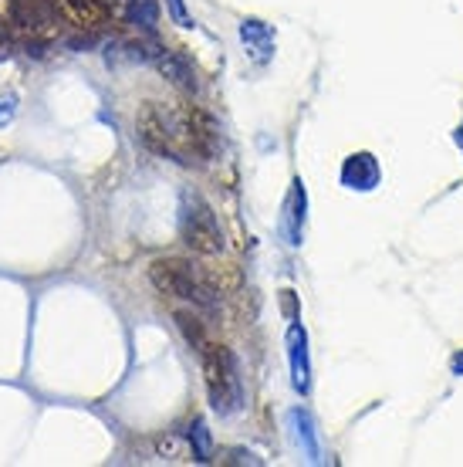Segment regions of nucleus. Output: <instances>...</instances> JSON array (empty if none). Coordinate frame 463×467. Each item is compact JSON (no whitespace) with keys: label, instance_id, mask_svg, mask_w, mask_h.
<instances>
[{"label":"nucleus","instance_id":"1","mask_svg":"<svg viewBox=\"0 0 463 467\" xmlns=\"http://www.w3.org/2000/svg\"><path fill=\"white\" fill-rule=\"evenodd\" d=\"M136 136L149 152L176 163H203L217 152V126L197 106L142 102L136 116Z\"/></svg>","mask_w":463,"mask_h":467},{"label":"nucleus","instance_id":"2","mask_svg":"<svg viewBox=\"0 0 463 467\" xmlns=\"http://www.w3.org/2000/svg\"><path fill=\"white\" fill-rule=\"evenodd\" d=\"M149 281L159 295L190 302V305H197V308H213L217 298H221V295L207 285L203 268H197V265L186 261V257H159V261H152Z\"/></svg>","mask_w":463,"mask_h":467},{"label":"nucleus","instance_id":"3","mask_svg":"<svg viewBox=\"0 0 463 467\" xmlns=\"http://www.w3.org/2000/svg\"><path fill=\"white\" fill-rule=\"evenodd\" d=\"M197 356H200V366H203V379H207V393L213 410L221 417L237 413L243 403V389H241V373H237V359L231 356V349L210 339Z\"/></svg>","mask_w":463,"mask_h":467},{"label":"nucleus","instance_id":"4","mask_svg":"<svg viewBox=\"0 0 463 467\" xmlns=\"http://www.w3.org/2000/svg\"><path fill=\"white\" fill-rule=\"evenodd\" d=\"M180 237L193 254L213 257L223 251V231L217 213L200 193H183V207H180Z\"/></svg>","mask_w":463,"mask_h":467},{"label":"nucleus","instance_id":"5","mask_svg":"<svg viewBox=\"0 0 463 467\" xmlns=\"http://www.w3.org/2000/svg\"><path fill=\"white\" fill-rule=\"evenodd\" d=\"M7 14L21 31L37 41L58 35V0H7Z\"/></svg>","mask_w":463,"mask_h":467},{"label":"nucleus","instance_id":"6","mask_svg":"<svg viewBox=\"0 0 463 467\" xmlns=\"http://www.w3.org/2000/svg\"><path fill=\"white\" fill-rule=\"evenodd\" d=\"M61 17L81 31H92L112 17V0H58Z\"/></svg>","mask_w":463,"mask_h":467},{"label":"nucleus","instance_id":"7","mask_svg":"<svg viewBox=\"0 0 463 467\" xmlns=\"http://www.w3.org/2000/svg\"><path fill=\"white\" fill-rule=\"evenodd\" d=\"M288 362H291V383L298 393H308L312 386V366H308V336L304 328L294 322L288 328Z\"/></svg>","mask_w":463,"mask_h":467},{"label":"nucleus","instance_id":"8","mask_svg":"<svg viewBox=\"0 0 463 467\" xmlns=\"http://www.w3.org/2000/svg\"><path fill=\"white\" fill-rule=\"evenodd\" d=\"M379 176H383V170H379V160L372 152H352L345 166H342V183L348 190H362L365 193V190L379 183Z\"/></svg>","mask_w":463,"mask_h":467},{"label":"nucleus","instance_id":"9","mask_svg":"<svg viewBox=\"0 0 463 467\" xmlns=\"http://www.w3.org/2000/svg\"><path fill=\"white\" fill-rule=\"evenodd\" d=\"M288 427H291L294 444L302 447V454L308 457L312 464H318V461H322V441H318V427H314L312 413H308V410H291Z\"/></svg>","mask_w":463,"mask_h":467},{"label":"nucleus","instance_id":"10","mask_svg":"<svg viewBox=\"0 0 463 467\" xmlns=\"http://www.w3.org/2000/svg\"><path fill=\"white\" fill-rule=\"evenodd\" d=\"M304 187L302 180H294V187H291V197L288 203H284V217H281V234H284V241H288L291 247L302 244L304 237Z\"/></svg>","mask_w":463,"mask_h":467},{"label":"nucleus","instance_id":"11","mask_svg":"<svg viewBox=\"0 0 463 467\" xmlns=\"http://www.w3.org/2000/svg\"><path fill=\"white\" fill-rule=\"evenodd\" d=\"M156 65H159V71L173 85H180V88H190V92L197 88V75H193V68H190L180 55H173V51H162L159 58H156Z\"/></svg>","mask_w":463,"mask_h":467},{"label":"nucleus","instance_id":"12","mask_svg":"<svg viewBox=\"0 0 463 467\" xmlns=\"http://www.w3.org/2000/svg\"><path fill=\"white\" fill-rule=\"evenodd\" d=\"M241 37H243V45L257 51V61L271 58V51H274V37H271V27H267L264 21H243Z\"/></svg>","mask_w":463,"mask_h":467},{"label":"nucleus","instance_id":"13","mask_svg":"<svg viewBox=\"0 0 463 467\" xmlns=\"http://www.w3.org/2000/svg\"><path fill=\"white\" fill-rule=\"evenodd\" d=\"M126 17L142 31H152L159 24V4L156 0H126Z\"/></svg>","mask_w":463,"mask_h":467},{"label":"nucleus","instance_id":"14","mask_svg":"<svg viewBox=\"0 0 463 467\" xmlns=\"http://www.w3.org/2000/svg\"><path fill=\"white\" fill-rule=\"evenodd\" d=\"M203 278H207V285L217 295H227L241 285V271L233 268V265H210V268H203Z\"/></svg>","mask_w":463,"mask_h":467},{"label":"nucleus","instance_id":"15","mask_svg":"<svg viewBox=\"0 0 463 467\" xmlns=\"http://www.w3.org/2000/svg\"><path fill=\"white\" fill-rule=\"evenodd\" d=\"M176 326H180V332H183V339L190 342V346H193L197 352L210 342L207 326H203V322H200V318L193 316V312H176Z\"/></svg>","mask_w":463,"mask_h":467},{"label":"nucleus","instance_id":"16","mask_svg":"<svg viewBox=\"0 0 463 467\" xmlns=\"http://www.w3.org/2000/svg\"><path fill=\"white\" fill-rule=\"evenodd\" d=\"M190 441H193V457H197V461H210V433H207V423H203V420L193 423V433H190Z\"/></svg>","mask_w":463,"mask_h":467},{"label":"nucleus","instance_id":"17","mask_svg":"<svg viewBox=\"0 0 463 467\" xmlns=\"http://www.w3.org/2000/svg\"><path fill=\"white\" fill-rule=\"evenodd\" d=\"M14 116H17V95L4 92V95H0V126H7Z\"/></svg>","mask_w":463,"mask_h":467},{"label":"nucleus","instance_id":"18","mask_svg":"<svg viewBox=\"0 0 463 467\" xmlns=\"http://www.w3.org/2000/svg\"><path fill=\"white\" fill-rule=\"evenodd\" d=\"M170 14H173V21L180 24V27H193V17L186 14L183 0H170Z\"/></svg>","mask_w":463,"mask_h":467},{"label":"nucleus","instance_id":"19","mask_svg":"<svg viewBox=\"0 0 463 467\" xmlns=\"http://www.w3.org/2000/svg\"><path fill=\"white\" fill-rule=\"evenodd\" d=\"M450 369H453V376H463V352H457V356H453Z\"/></svg>","mask_w":463,"mask_h":467},{"label":"nucleus","instance_id":"20","mask_svg":"<svg viewBox=\"0 0 463 467\" xmlns=\"http://www.w3.org/2000/svg\"><path fill=\"white\" fill-rule=\"evenodd\" d=\"M453 140H457V146H460V152H463V122L457 126V132H453Z\"/></svg>","mask_w":463,"mask_h":467}]
</instances>
